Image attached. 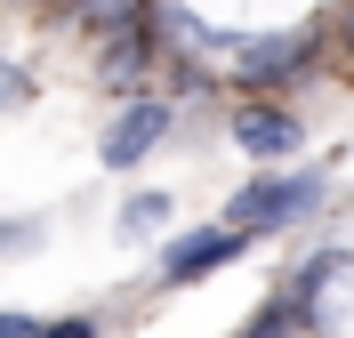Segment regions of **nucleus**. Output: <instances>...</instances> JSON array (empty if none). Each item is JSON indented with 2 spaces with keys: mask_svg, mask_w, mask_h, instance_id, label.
<instances>
[{
  "mask_svg": "<svg viewBox=\"0 0 354 338\" xmlns=\"http://www.w3.org/2000/svg\"><path fill=\"white\" fill-rule=\"evenodd\" d=\"M322 169H290V178H250L234 202H225V225L242 234V242H258V234H282V225H298L314 202H322Z\"/></svg>",
  "mask_w": 354,
  "mask_h": 338,
  "instance_id": "nucleus-1",
  "label": "nucleus"
},
{
  "mask_svg": "<svg viewBox=\"0 0 354 338\" xmlns=\"http://www.w3.org/2000/svg\"><path fill=\"white\" fill-rule=\"evenodd\" d=\"M242 258V234L234 225H201V234H177L169 250H161V290H185V282H209L218 266H234Z\"/></svg>",
  "mask_w": 354,
  "mask_h": 338,
  "instance_id": "nucleus-2",
  "label": "nucleus"
},
{
  "mask_svg": "<svg viewBox=\"0 0 354 338\" xmlns=\"http://www.w3.org/2000/svg\"><path fill=\"white\" fill-rule=\"evenodd\" d=\"M161 129H169V105L161 97H129V105L113 113V129L97 137V161L105 169H129V161H145L161 145Z\"/></svg>",
  "mask_w": 354,
  "mask_h": 338,
  "instance_id": "nucleus-3",
  "label": "nucleus"
},
{
  "mask_svg": "<svg viewBox=\"0 0 354 338\" xmlns=\"http://www.w3.org/2000/svg\"><path fill=\"white\" fill-rule=\"evenodd\" d=\"M234 57H242V73H234L242 89H274V81H290L314 57V32H266V41H242Z\"/></svg>",
  "mask_w": 354,
  "mask_h": 338,
  "instance_id": "nucleus-4",
  "label": "nucleus"
},
{
  "mask_svg": "<svg viewBox=\"0 0 354 338\" xmlns=\"http://www.w3.org/2000/svg\"><path fill=\"white\" fill-rule=\"evenodd\" d=\"M298 113H282V105H242L234 113V145H242L250 161H290L298 153Z\"/></svg>",
  "mask_w": 354,
  "mask_h": 338,
  "instance_id": "nucleus-5",
  "label": "nucleus"
},
{
  "mask_svg": "<svg viewBox=\"0 0 354 338\" xmlns=\"http://www.w3.org/2000/svg\"><path fill=\"white\" fill-rule=\"evenodd\" d=\"M145 65H153V32H145V17H129L121 32H105V57H97V81H105V89H129Z\"/></svg>",
  "mask_w": 354,
  "mask_h": 338,
  "instance_id": "nucleus-6",
  "label": "nucleus"
},
{
  "mask_svg": "<svg viewBox=\"0 0 354 338\" xmlns=\"http://www.w3.org/2000/svg\"><path fill=\"white\" fill-rule=\"evenodd\" d=\"M338 274H346V250H314L306 266H298V282H290V298H298V306H314V290H322V282H338Z\"/></svg>",
  "mask_w": 354,
  "mask_h": 338,
  "instance_id": "nucleus-7",
  "label": "nucleus"
},
{
  "mask_svg": "<svg viewBox=\"0 0 354 338\" xmlns=\"http://www.w3.org/2000/svg\"><path fill=\"white\" fill-rule=\"evenodd\" d=\"M298 314H306V306H298V298H266V306H258V314H250L242 322V338H290V322H298Z\"/></svg>",
  "mask_w": 354,
  "mask_h": 338,
  "instance_id": "nucleus-8",
  "label": "nucleus"
},
{
  "mask_svg": "<svg viewBox=\"0 0 354 338\" xmlns=\"http://www.w3.org/2000/svg\"><path fill=\"white\" fill-rule=\"evenodd\" d=\"M81 24H97V32H121L129 17H145V0H65Z\"/></svg>",
  "mask_w": 354,
  "mask_h": 338,
  "instance_id": "nucleus-9",
  "label": "nucleus"
},
{
  "mask_svg": "<svg viewBox=\"0 0 354 338\" xmlns=\"http://www.w3.org/2000/svg\"><path fill=\"white\" fill-rule=\"evenodd\" d=\"M169 225V194H129L121 202V234H161Z\"/></svg>",
  "mask_w": 354,
  "mask_h": 338,
  "instance_id": "nucleus-10",
  "label": "nucleus"
},
{
  "mask_svg": "<svg viewBox=\"0 0 354 338\" xmlns=\"http://www.w3.org/2000/svg\"><path fill=\"white\" fill-rule=\"evenodd\" d=\"M17 105H32V81H24V65L0 57V113H17Z\"/></svg>",
  "mask_w": 354,
  "mask_h": 338,
  "instance_id": "nucleus-11",
  "label": "nucleus"
},
{
  "mask_svg": "<svg viewBox=\"0 0 354 338\" xmlns=\"http://www.w3.org/2000/svg\"><path fill=\"white\" fill-rule=\"evenodd\" d=\"M41 338H97V322L88 314H57V322H41Z\"/></svg>",
  "mask_w": 354,
  "mask_h": 338,
  "instance_id": "nucleus-12",
  "label": "nucleus"
},
{
  "mask_svg": "<svg viewBox=\"0 0 354 338\" xmlns=\"http://www.w3.org/2000/svg\"><path fill=\"white\" fill-rule=\"evenodd\" d=\"M0 338H41V322L17 314V306H0Z\"/></svg>",
  "mask_w": 354,
  "mask_h": 338,
  "instance_id": "nucleus-13",
  "label": "nucleus"
}]
</instances>
